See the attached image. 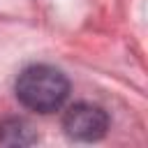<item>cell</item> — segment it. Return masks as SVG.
<instances>
[{
	"instance_id": "7a4b0ae2",
	"label": "cell",
	"mask_w": 148,
	"mask_h": 148,
	"mask_svg": "<svg viewBox=\"0 0 148 148\" xmlns=\"http://www.w3.org/2000/svg\"><path fill=\"white\" fill-rule=\"evenodd\" d=\"M62 130L69 139L76 141H97L109 130V116L102 106L79 102L72 104L62 116Z\"/></svg>"
},
{
	"instance_id": "3957f363",
	"label": "cell",
	"mask_w": 148,
	"mask_h": 148,
	"mask_svg": "<svg viewBox=\"0 0 148 148\" xmlns=\"http://www.w3.org/2000/svg\"><path fill=\"white\" fill-rule=\"evenodd\" d=\"M37 141L35 130L23 118H7L0 123V143L5 146H30Z\"/></svg>"
},
{
	"instance_id": "6da1fadb",
	"label": "cell",
	"mask_w": 148,
	"mask_h": 148,
	"mask_svg": "<svg viewBox=\"0 0 148 148\" xmlns=\"http://www.w3.org/2000/svg\"><path fill=\"white\" fill-rule=\"evenodd\" d=\"M14 92L25 109L37 113H53L65 104L69 95V81L51 65H30L18 74Z\"/></svg>"
}]
</instances>
